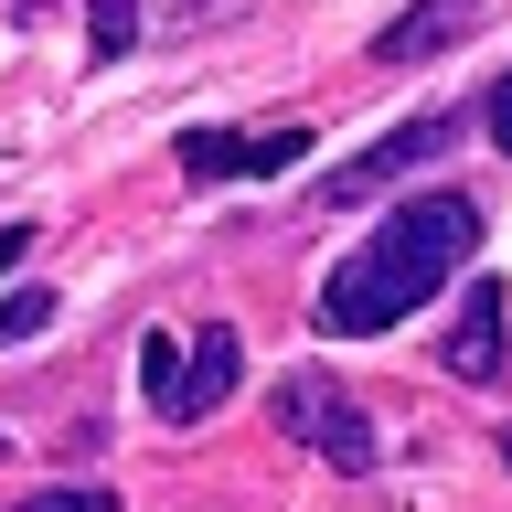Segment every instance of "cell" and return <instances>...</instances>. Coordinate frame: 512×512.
Wrapping results in <instances>:
<instances>
[{"instance_id":"cell-1","label":"cell","mask_w":512,"mask_h":512,"mask_svg":"<svg viewBox=\"0 0 512 512\" xmlns=\"http://www.w3.org/2000/svg\"><path fill=\"white\" fill-rule=\"evenodd\" d=\"M470 256H480V203L470 192H416V203H395V214L374 224V246L320 288V331H331V342H374V331H395L406 310H427L438 278H459Z\"/></svg>"},{"instance_id":"cell-2","label":"cell","mask_w":512,"mask_h":512,"mask_svg":"<svg viewBox=\"0 0 512 512\" xmlns=\"http://www.w3.org/2000/svg\"><path fill=\"white\" fill-rule=\"evenodd\" d=\"M235 384H246V342H235L224 320H203V331H150V342H139V395H150L160 427L224 416Z\"/></svg>"},{"instance_id":"cell-3","label":"cell","mask_w":512,"mask_h":512,"mask_svg":"<svg viewBox=\"0 0 512 512\" xmlns=\"http://www.w3.org/2000/svg\"><path fill=\"white\" fill-rule=\"evenodd\" d=\"M267 427H288V438L310 448V459H331V470H352V480H363V470L384 459L374 416L352 406V395H342L331 374H278V384H267Z\"/></svg>"},{"instance_id":"cell-4","label":"cell","mask_w":512,"mask_h":512,"mask_svg":"<svg viewBox=\"0 0 512 512\" xmlns=\"http://www.w3.org/2000/svg\"><path fill=\"white\" fill-rule=\"evenodd\" d=\"M459 107H438V118H406V128H384L374 150H352L342 171H320V203H331V214H352V203H374V192H395L406 182V171H427V160H448L459 150Z\"/></svg>"},{"instance_id":"cell-5","label":"cell","mask_w":512,"mask_h":512,"mask_svg":"<svg viewBox=\"0 0 512 512\" xmlns=\"http://www.w3.org/2000/svg\"><path fill=\"white\" fill-rule=\"evenodd\" d=\"M171 160H182V182H256V171L310 160V128H182Z\"/></svg>"},{"instance_id":"cell-6","label":"cell","mask_w":512,"mask_h":512,"mask_svg":"<svg viewBox=\"0 0 512 512\" xmlns=\"http://www.w3.org/2000/svg\"><path fill=\"white\" fill-rule=\"evenodd\" d=\"M480 22H491V0H416V11H395V22L374 32V64H427V54H448V43H470Z\"/></svg>"},{"instance_id":"cell-7","label":"cell","mask_w":512,"mask_h":512,"mask_svg":"<svg viewBox=\"0 0 512 512\" xmlns=\"http://www.w3.org/2000/svg\"><path fill=\"white\" fill-rule=\"evenodd\" d=\"M502 278H470L459 288V320H448V374L459 384H502Z\"/></svg>"},{"instance_id":"cell-8","label":"cell","mask_w":512,"mask_h":512,"mask_svg":"<svg viewBox=\"0 0 512 512\" xmlns=\"http://www.w3.org/2000/svg\"><path fill=\"white\" fill-rule=\"evenodd\" d=\"M128 43H139V0H86V54L118 64Z\"/></svg>"},{"instance_id":"cell-9","label":"cell","mask_w":512,"mask_h":512,"mask_svg":"<svg viewBox=\"0 0 512 512\" xmlns=\"http://www.w3.org/2000/svg\"><path fill=\"white\" fill-rule=\"evenodd\" d=\"M11 512H118V491H107V480H96V491L86 480H54V491H22Z\"/></svg>"},{"instance_id":"cell-10","label":"cell","mask_w":512,"mask_h":512,"mask_svg":"<svg viewBox=\"0 0 512 512\" xmlns=\"http://www.w3.org/2000/svg\"><path fill=\"white\" fill-rule=\"evenodd\" d=\"M43 320H54V288H11V299H0V352H11V342H32Z\"/></svg>"},{"instance_id":"cell-11","label":"cell","mask_w":512,"mask_h":512,"mask_svg":"<svg viewBox=\"0 0 512 512\" xmlns=\"http://www.w3.org/2000/svg\"><path fill=\"white\" fill-rule=\"evenodd\" d=\"M491 139H502V150H512V64H502V75H491Z\"/></svg>"},{"instance_id":"cell-12","label":"cell","mask_w":512,"mask_h":512,"mask_svg":"<svg viewBox=\"0 0 512 512\" xmlns=\"http://www.w3.org/2000/svg\"><path fill=\"white\" fill-rule=\"evenodd\" d=\"M11 256H32V224H0V278H11Z\"/></svg>"},{"instance_id":"cell-13","label":"cell","mask_w":512,"mask_h":512,"mask_svg":"<svg viewBox=\"0 0 512 512\" xmlns=\"http://www.w3.org/2000/svg\"><path fill=\"white\" fill-rule=\"evenodd\" d=\"M224 11H235V0H182V22H224Z\"/></svg>"},{"instance_id":"cell-14","label":"cell","mask_w":512,"mask_h":512,"mask_svg":"<svg viewBox=\"0 0 512 512\" xmlns=\"http://www.w3.org/2000/svg\"><path fill=\"white\" fill-rule=\"evenodd\" d=\"M11 11H22V22H32V11H43V0H11Z\"/></svg>"},{"instance_id":"cell-15","label":"cell","mask_w":512,"mask_h":512,"mask_svg":"<svg viewBox=\"0 0 512 512\" xmlns=\"http://www.w3.org/2000/svg\"><path fill=\"white\" fill-rule=\"evenodd\" d=\"M502 470H512V427H502Z\"/></svg>"},{"instance_id":"cell-16","label":"cell","mask_w":512,"mask_h":512,"mask_svg":"<svg viewBox=\"0 0 512 512\" xmlns=\"http://www.w3.org/2000/svg\"><path fill=\"white\" fill-rule=\"evenodd\" d=\"M0 459H11V427H0Z\"/></svg>"}]
</instances>
